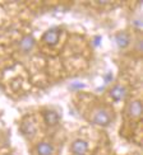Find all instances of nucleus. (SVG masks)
<instances>
[{
  "label": "nucleus",
  "instance_id": "nucleus-1",
  "mask_svg": "<svg viewBox=\"0 0 143 155\" xmlns=\"http://www.w3.org/2000/svg\"><path fill=\"white\" fill-rule=\"evenodd\" d=\"M59 36H60L59 29L58 28H51V29L45 32V35L42 36V40L47 45H50V46H55V45L58 43V41H59Z\"/></svg>",
  "mask_w": 143,
  "mask_h": 155
},
{
  "label": "nucleus",
  "instance_id": "nucleus-2",
  "mask_svg": "<svg viewBox=\"0 0 143 155\" xmlns=\"http://www.w3.org/2000/svg\"><path fill=\"white\" fill-rule=\"evenodd\" d=\"M93 122L100 126H109L110 124V116L106 111H103V109H100V111H97L93 116Z\"/></svg>",
  "mask_w": 143,
  "mask_h": 155
},
{
  "label": "nucleus",
  "instance_id": "nucleus-3",
  "mask_svg": "<svg viewBox=\"0 0 143 155\" xmlns=\"http://www.w3.org/2000/svg\"><path fill=\"white\" fill-rule=\"evenodd\" d=\"M88 145L84 140H75L73 144H72V151L75 155H84L87 153Z\"/></svg>",
  "mask_w": 143,
  "mask_h": 155
},
{
  "label": "nucleus",
  "instance_id": "nucleus-4",
  "mask_svg": "<svg viewBox=\"0 0 143 155\" xmlns=\"http://www.w3.org/2000/svg\"><path fill=\"white\" fill-rule=\"evenodd\" d=\"M125 88L121 87V85H115L111 88V90H110V95H111V98L115 101V102H119L121 99L125 98Z\"/></svg>",
  "mask_w": 143,
  "mask_h": 155
},
{
  "label": "nucleus",
  "instance_id": "nucleus-5",
  "mask_svg": "<svg viewBox=\"0 0 143 155\" xmlns=\"http://www.w3.org/2000/svg\"><path fill=\"white\" fill-rule=\"evenodd\" d=\"M33 46H35V38L32 36H24L21 40V42H19V47H21L23 52H30L33 48Z\"/></svg>",
  "mask_w": 143,
  "mask_h": 155
},
{
  "label": "nucleus",
  "instance_id": "nucleus-6",
  "mask_svg": "<svg viewBox=\"0 0 143 155\" xmlns=\"http://www.w3.org/2000/svg\"><path fill=\"white\" fill-rule=\"evenodd\" d=\"M44 120L47 125L55 126L59 122V114L54 111H46V112H44Z\"/></svg>",
  "mask_w": 143,
  "mask_h": 155
},
{
  "label": "nucleus",
  "instance_id": "nucleus-7",
  "mask_svg": "<svg viewBox=\"0 0 143 155\" xmlns=\"http://www.w3.org/2000/svg\"><path fill=\"white\" fill-rule=\"evenodd\" d=\"M129 114L133 116V117H139L142 114V104L139 101H134L129 104Z\"/></svg>",
  "mask_w": 143,
  "mask_h": 155
},
{
  "label": "nucleus",
  "instance_id": "nucleus-8",
  "mask_svg": "<svg viewBox=\"0 0 143 155\" xmlns=\"http://www.w3.org/2000/svg\"><path fill=\"white\" fill-rule=\"evenodd\" d=\"M53 151H54V147L49 143H40L37 145V154L38 155H51Z\"/></svg>",
  "mask_w": 143,
  "mask_h": 155
},
{
  "label": "nucleus",
  "instance_id": "nucleus-9",
  "mask_svg": "<svg viewBox=\"0 0 143 155\" xmlns=\"http://www.w3.org/2000/svg\"><path fill=\"white\" fill-rule=\"evenodd\" d=\"M115 41L118 43V46L124 48L129 45V36L125 33V32H121V33H118L115 37Z\"/></svg>",
  "mask_w": 143,
  "mask_h": 155
},
{
  "label": "nucleus",
  "instance_id": "nucleus-10",
  "mask_svg": "<svg viewBox=\"0 0 143 155\" xmlns=\"http://www.w3.org/2000/svg\"><path fill=\"white\" fill-rule=\"evenodd\" d=\"M21 130L24 135H27V136H31V135H33L35 131H36V128L33 126V122H31V121H26L22 124V127H21Z\"/></svg>",
  "mask_w": 143,
  "mask_h": 155
},
{
  "label": "nucleus",
  "instance_id": "nucleus-11",
  "mask_svg": "<svg viewBox=\"0 0 143 155\" xmlns=\"http://www.w3.org/2000/svg\"><path fill=\"white\" fill-rule=\"evenodd\" d=\"M111 79H113V75H111V73H107V74H106V76H105V83L107 84V83H109L110 80H111Z\"/></svg>",
  "mask_w": 143,
  "mask_h": 155
},
{
  "label": "nucleus",
  "instance_id": "nucleus-12",
  "mask_svg": "<svg viewBox=\"0 0 143 155\" xmlns=\"http://www.w3.org/2000/svg\"><path fill=\"white\" fill-rule=\"evenodd\" d=\"M100 40H101L100 37H96V38H95V45H96V46H97V45L100 43Z\"/></svg>",
  "mask_w": 143,
  "mask_h": 155
}]
</instances>
